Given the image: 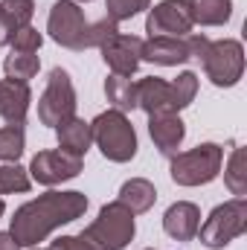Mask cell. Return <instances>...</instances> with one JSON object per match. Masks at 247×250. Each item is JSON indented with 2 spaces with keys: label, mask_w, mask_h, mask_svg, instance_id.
<instances>
[{
  "label": "cell",
  "mask_w": 247,
  "mask_h": 250,
  "mask_svg": "<svg viewBox=\"0 0 247 250\" xmlns=\"http://www.w3.org/2000/svg\"><path fill=\"white\" fill-rule=\"evenodd\" d=\"M84 212H87V195L84 192L53 189V192H44L35 201H26L23 207L15 209L12 224H9V236L15 239L18 248H35L53 230L82 218Z\"/></svg>",
  "instance_id": "6da1fadb"
},
{
  "label": "cell",
  "mask_w": 247,
  "mask_h": 250,
  "mask_svg": "<svg viewBox=\"0 0 247 250\" xmlns=\"http://www.w3.org/2000/svg\"><path fill=\"white\" fill-rule=\"evenodd\" d=\"M134 233H137L134 212L120 201H111L99 209L93 224L82 230V239L90 242L96 250H125L134 242Z\"/></svg>",
  "instance_id": "7a4b0ae2"
},
{
  "label": "cell",
  "mask_w": 247,
  "mask_h": 250,
  "mask_svg": "<svg viewBox=\"0 0 247 250\" xmlns=\"http://www.w3.org/2000/svg\"><path fill=\"white\" fill-rule=\"evenodd\" d=\"M224 166V148L218 143H201L189 151L172 154V181L178 187H204L218 178Z\"/></svg>",
  "instance_id": "3957f363"
},
{
  "label": "cell",
  "mask_w": 247,
  "mask_h": 250,
  "mask_svg": "<svg viewBox=\"0 0 247 250\" xmlns=\"http://www.w3.org/2000/svg\"><path fill=\"white\" fill-rule=\"evenodd\" d=\"M93 143L99 146V151L111 160V163H128L137 157V131L131 120L120 111H102L93 123H90Z\"/></svg>",
  "instance_id": "277c9868"
},
{
  "label": "cell",
  "mask_w": 247,
  "mask_h": 250,
  "mask_svg": "<svg viewBox=\"0 0 247 250\" xmlns=\"http://www.w3.org/2000/svg\"><path fill=\"white\" fill-rule=\"evenodd\" d=\"M247 233V201L245 198H233L227 204H218L209 218L198 227L201 245L209 250H221L227 248L233 239Z\"/></svg>",
  "instance_id": "5b68a950"
},
{
  "label": "cell",
  "mask_w": 247,
  "mask_h": 250,
  "mask_svg": "<svg viewBox=\"0 0 247 250\" xmlns=\"http://www.w3.org/2000/svg\"><path fill=\"white\" fill-rule=\"evenodd\" d=\"M198 62L204 64V73L215 87H233L245 76V47L236 38L209 41Z\"/></svg>",
  "instance_id": "8992f818"
},
{
  "label": "cell",
  "mask_w": 247,
  "mask_h": 250,
  "mask_svg": "<svg viewBox=\"0 0 247 250\" xmlns=\"http://www.w3.org/2000/svg\"><path fill=\"white\" fill-rule=\"evenodd\" d=\"M47 32L67 50H90V21L73 0H56L47 18Z\"/></svg>",
  "instance_id": "52a82bcc"
},
{
  "label": "cell",
  "mask_w": 247,
  "mask_h": 250,
  "mask_svg": "<svg viewBox=\"0 0 247 250\" xmlns=\"http://www.w3.org/2000/svg\"><path fill=\"white\" fill-rule=\"evenodd\" d=\"M70 117H76V87H73V79H70L67 70L53 67L50 79H47V87H44V93L38 99V120H41V125L59 128Z\"/></svg>",
  "instance_id": "ba28073f"
},
{
  "label": "cell",
  "mask_w": 247,
  "mask_h": 250,
  "mask_svg": "<svg viewBox=\"0 0 247 250\" xmlns=\"http://www.w3.org/2000/svg\"><path fill=\"white\" fill-rule=\"evenodd\" d=\"M84 169V157H76L64 148H53V151H38L29 163V178L44 184V187H56L64 181L79 178V172Z\"/></svg>",
  "instance_id": "9c48e42d"
},
{
  "label": "cell",
  "mask_w": 247,
  "mask_h": 250,
  "mask_svg": "<svg viewBox=\"0 0 247 250\" xmlns=\"http://www.w3.org/2000/svg\"><path fill=\"white\" fill-rule=\"evenodd\" d=\"M192 12L186 0H163L154 9H148L145 18V32L148 38L154 35H172V38H186L192 32Z\"/></svg>",
  "instance_id": "30bf717a"
},
{
  "label": "cell",
  "mask_w": 247,
  "mask_h": 250,
  "mask_svg": "<svg viewBox=\"0 0 247 250\" xmlns=\"http://www.w3.org/2000/svg\"><path fill=\"white\" fill-rule=\"evenodd\" d=\"M99 50L114 76H131V73H137V67L143 62V38H137V35L117 32Z\"/></svg>",
  "instance_id": "8fae6325"
},
{
  "label": "cell",
  "mask_w": 247,
  "mask_h": 250,
  "mask_svg": "<svg viewBox=\"0 0 247 250\" xmlns=\"http://www.w3.org/2000/svg\"><path fill=\"white\" fill-rule=\"evenodd\" d=\"M137 108H143L148 117H154V114H178L172 84L166 79H157V76L140 79L137 82Z\"/></svg>",
  "instance_id": "7c38bea8"
},
{
  "label": "cell",
  "mask_w": 247,
  "mask_h": 250,
  "mask_svg": "<svg viewBox=\"0 0 247 250\" xmlns=\"http://www.w3.org/2000/svg\"><path fill=\"white\" fill-rule=\"evenodd\" d=\"M148 134H151V143L157 146V151L172 157V154H178V148L184 143L186 125L178 114H154V117H148Z\"/></svg>",
  "instance_id": "4fadbf2b"
},
{
  "label": "cell",
  "mask_w": 247,
  "mask_h": 250,
  "mask_svg": "<svg viewBox=\"0 0 247 250\" xmlns=\"http://www.w3.org/2000/svg\"><path fill=\"white\" fill-rule=\"evenodd\" d=\"M143 62L160 64V67H178L189 62V44L186 38H172V35H154L143 41Z\"/></svg>",
  "instance_id": "5bb4252c"
},
{
  "label": "cell",
  "mask_w": 247,
  "mask_h": 250,
  "mask_svg": "<svg viewBox=\"0 0 247 250\" xmlns=\"http://www.w3.org/2000/svg\"><path fill=\"white\" fill-rule=\"evenodd\" d=\"M29 102H32L29 84L0 79V117L6 120V125H23L29 114Z\"/></svg>",
  "instance_id": "9a60e30c"
},
{
  "label": "cell",
  "mask_w": 247,
  "mask_h": 250,
  "mask_svg": "<svg viewBox=\"0 0 247 250\" xmlns=\"http://www.w3.org/2000/svg\"><path fill=\"white\" fill-rule=\"evenodd\" d=\"M201 227V209L192 201H178L166 209L163 215V230L175 239V242H189L198 236Z\"/></svg>",
  "instance_id": "2e32d148"
},
{
  "label": "cell",
  "mask_w": 247,
  "mask_h": 250,
  "mask_svg": "<svg viewBox=\"0 0 247 250\" xmlns=\"http://www.w3.org/2000/svg\"><path fill=\"white\" fill-rule=\"evenodd\" d=\"M56 137H59V148L76 154V157H84L90 143H93V134H90V123L79 120V117H70L67 123H62L56 128Z\"/></svg>",
  "instance_id": "e0dca14e"
},
{
  "label": "cell",
  "mask_w": 247,
  "mask_h": 250,
  "mask_svg": "<svg viewBox=\"0 0 247 250\" xmlns=\"http://www.w3.org/2000/svg\"><path fill=\"white\" fill-rule=\"evenodd\" d=\"M117 201L125 204L134 215H140V212H148V209L154 207V201H157V189H154L151 181H145V178H131V181H125L123 184Z\"/></svg>",
  "instance_id": "ac0fdd59"
},
{
  "label": "cell",
  "mask_w": 247,
  "mask_h": 250,
  "mask_svg": "<svg viewBox=\"0 0 247 250\" xmlns=\"http://www.w3.org/2000/svg\"><path fill=\"white\" fill-rule=\"evenodd\" d=\"M192 12V23L201 26H224L233 18V0H186Z\"/></svg>",
  "instance_id": "d6986e66"
},
{
  "label": "cell",
  "mask_w": 247,
  "mask_h": 250,
  "mask_svg": "<svg viewBox=\"0 0 247 250\" xmlns=\"http://www.w3.org/2000/svg\"><path fill=\"white\" fill-rule=\"evenodd\" d=\"M105 96L111 102L114 111L128 114L137 108V82H131V76H108L105 79Z\"/></svg>",
  "instance_id": "ffe728a7"
},
{
  "label": "cell",
  "mask_w": 247,
  "mask_h": 250,
  "mask_svg": "<svg viewBox=\"0 0 247 250\" xmlns=\"http://www.w3.org/2000/svg\"><path fill=\"white\" fill-rule=\"evenodd\" d=\"M38 70H41V59H38V53H9L6 62H3V73H6V79H12V82H23V84H29V79H35Z\"/></svg>",
  "instance_id": "44dd1931"
},
{
  "label": "cell",
  "mask_w": 247,
  "mask_h": 250,
  "mask_svg": "<svg viewBox=\"0 0 247 250\" xmlns=\"http://www.w3.org/2000/svg\"><path fill=\"white\" fill-rule=\"evenodd\" d=\"M224 184L236 198L247 195V151L245 148H233V154L227 160V169H224Z\"/></svg>",
  "instance_id": "7402d4cb"
},
{
  "label": "cell",
  "mask_w": 247,
  "mask_h": 250,
  "mask_svg": "<svg viewBox=\"0 0 247 250\" xmlns=\"http://www.w3.org/2000/svg\"><path fill=\"white\" fill-rule=\"evenodd\" d=\"M23 148H26L23 125H3L0 128V160L3 163H18Z\"/></svg>",
  "instance_id": "603a6c76"
},
{
  "label": "cell",
  "mask_w": 247,
  "mask_h": 250,
  "mask_svg": "<svg viewBox=\"0 0 247 250\" xmlns=\"http://www.w3.org/2000/svg\"><path fill=\"white\" fill-rule=\"evenodd\" d=\"M32 178L26 169H21L18 163H0V195H12V192H29Z\"/></svg>",
  "instance_id": "cb8c5ba5"
},
{
  "label": "cell",
  "mask_w": 247,
  "mask_h": 250,
  "mask_svg": "<svg viewBox=\"0 0 247 250\" xmlns=\"http://www.w3.org/2000/svg\"><path fill=\"white\" fill-rule=\"evenodd\" d=\"M0 12L9 21V26L18 32V29L29 26V21L35 15V0H0Z\"/></svg>",
  "instance_id": "d4e9b609"
},
{
  "label": "cell",
  "mask_w": 247,
  "mask_h": 250,
  "mask_svg": "<svg viewBox=\"0 0 247 250\" xmlns=\"http://www.w3.org/2000/svg\"><path fill=\"white\" fill-rule=\"evenodd\" d=\"M172 84V96H175V105H178V111H184L186 105H192V99H195V93H198V76L195 73H181L175 82H169Z\"/></svg>",
  "instance_id": "484cf974"
},
{
  "label": "cell",
  "mask_w": 247,
  "mask_h": 250,
  "mask_svg": "<svg viewBox=\"0 0 247 250\" xmlns=\"http://www.w3.org/2000/svg\"><path fill=\"white\" fill-rule=\"evenodd\" d=\"M151 6V0H105V9H108V18L111 21H131L134 15L145 12Z\"/></svg>",
  "instance_id": "4316f807"
},
{
  "label": "cell",
  "mask_w": 247,
  "mask_h": 250,
  "mask_svg": "<svg viewBox=\"0 0 247 250\" xmlns=\"http://www.w3.org/2000/svg\"><path fill=\"white\" fill-rule=\"evenodd\" d=\"M12 53H38L41 44H44V35L35 29V26H23L12 35Z\"/></svg>",
  "instance_id": "83f0119b"
},
{
  "label": "cell",
  "mask_w": 247,
  "mask_h": 250,
  "mask_svg": "<svg viewBox=\"0 0 247 250\" xmlns=\"http://www.w3.org/2000/svg\"><path fill=\"white\" fill-rule=\"evenodd\" d=\"M50 250H96V248L90 242H84L82 233H79V236H62V239H56L50 245Z\"/></svg>",
  "instance_id": "f1b7e54d"
},
{
  "label": "cell",
  "mask_w": 247,
  "mask_h": 250,
  "mask_svg": "<svg viewBox=\"0 0 247 250\" xmlns=\"http://www.w3.org/2000/svg\"><path fill=\"white\" fill-rule=\"evenodd\" d=\"M12 35H15V29L9 26V21H6L3 12H0V47H6V44L12 41Z\"/></svg>",
  "instance_id": "f546056e"
},
{
  "label": "cell",
  "mask_w": 247,
  "mask_h": 250,
  "mask_svg": "<svg viewBox=\"0 0 247 250\" xmlns=\"http://www.w3.org/2000/svg\"><path fill=\"white\" fill-rule=\"evenodd\" d=\"M0 250H21V248L15 245V239L9 233H0Z\"/></svg>",
  "instance_id": "4dcf8cb0"
},
{
  "label": "cell",
  "mask_w": 247,
  "mask_h": 250,
  "mask_svg": "<svg viewBox=\"0 0 247 250\" xmlns=\"http://www.w3.org/2000/svg\"><path fill=\"white\" fill-rule=\"evenodd\" d=\"M3 212H6V204H3V198H0V218H3Z\"/></svg>",
  "instance_id": "1f68e13d"
},
{
  "label": "cell",
  "mask_w": 247,
  "mask_h": 250,
  "mask_svg": "<svg viewBox=\"0 0 247 250\" xmlns=\"http://www.w3.org/2000/svg\"><path fill=\"white\" fill-rule=\"evenodd\" d=\"M73 3H90V0H73Z\"/></svg>",
  "instance_id": "d6a6232c"
},
{
  "label": "cell",
  "mask_w": 247,
  "mask_h": 250,
  "mask_svg": "<svg viewBox=\"0 0 247 250\" xmlns=\"http://www.w3.org/2000/svg\"><path fill=\"white\" fill-rule=\"evenodd\" d=\"M32 250H35V248H32ZM47 250H50V248H47Z\"/></svg>",
  "instance_id": "836d02e7"
}]
</instances>
